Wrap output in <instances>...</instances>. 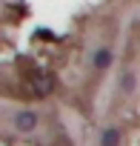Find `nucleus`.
Returning <instances> with one entry per match:
<instances>
[{
    "instance_id": "1",
    "label": "nucleus",
    "mask_w": 140,
    "mask_h": 146,
    "mask_svg": "<svg viewBox=\"0 0 140 146\" xmlns=\"http://www.w3.org/2000/svg\"><path fill=\"white\" fill-rule=\"evenodd\" d=\"M15 126H17L20 132H32V129L37 126V115H34V112H17V115H15Z\"/></svg>"
},
{
    "instance_id": "2",
    "label": "nucleus",
    "mask_w": 140,
    "mask_h": 146,
    "mask_svg": "<svg viewBox=\"0 0 140 146\" xmlns=\"http://www.w3.org/2000/svg\"><path fill=\"white\" fill-rule=\"evenodd\" d=\"M117 143H120V132L114 126H109L103 132V137H100V146H117Z\"/></svg>"
},
{
    "instance_id": "3",
    "label": "nucleus",
    "mask_w": 140,
    "mask_h": 146,
    "mask_svg": "<svg viewBox=\"0 0 140 146\" xmlns=\"http://www.w3.org/2000/svg\"><path fill=\"white\" fill-rule=\"evenodd\" d=\"M94 66H97V69H106V66H112V52H109V49H100V52L94 54Z\"/></svg>"
}]
</instances>
